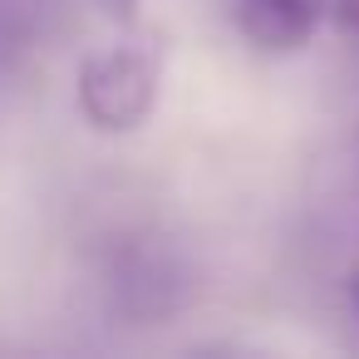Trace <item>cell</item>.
Here are the masks:
<instances>
[{
	"label": "cell",
	"mask_w": 359,
	"mask_h": 359,
	"mask_svg": "<svg viewBox=\"0 0 359 359\" xmlns=\"http://www.w3.org/2000/svg\"><path fill=\"white\" fill-rule=\"evenodd\" d=\"M94 285L118 325H168L197 295L192 261L158 231H114L94 256Z\"/></svg>",
	"instance_id": "1"
},
{
	"label": "cell",
	"mask_w": 359,
	"mask_h": 359,
	"mask_svg": "<svg viewBox=\"0 0 359 359\" xmlns=\"http://www.w3.org/2000/svg\"><path fill=\"white\" fill-rule=\"evenodd\" d=\"M79 114L99 133H133L158 114L163 55L148 45H109L79 65Z\"/></svg>",
	"instance_id": "2"
},
{
	"label": "cell",
	"mask_w": 359,
	"mask_h": 359,
	"mask_svg": "<svg viewBox=\"0 0 359 359\" xmlns=\"http://www.w3.org/2000/svg\"><path fill=\"white\" fill-rule=\"evenodd\" d=\"M330 11L334 6L325 0H236L231 6L241 40L261 55H295L300 45H310Z\"/></svg>",
	"instance_id": "3"
},
{
	"label": "cell",
	"mask_w": 359,
	"mask_h": 359,
	"mask_svg": "<svg viewBox=\"0 0 359 359\" xmlns=\"http://www.w3.org/2000/svg\"><path fill=\"white\" fill-rule=\"evenodd\" d=\"M334 20H339L349 35H359V0H334Z\"/></svg>",
	"instance_id": "4"
},
{
	"label": "cell",
	"mask_w": 359,
	"mask_h": 359,
	"mask_svg": "<svg viewBox=\"0 0 359 359\" xmlns=\"http://www.w3.org/2000/svg\"><path fill=\"white\" fill-rule=\"evenodd\" d=\"M99 6H104L114 20H138V6H143V0H99Z\"/></svg>",
	"instance_id": "5"
},
{
	"label": "cell",
	"mask_w": 359,
	"mask_h": 359,
	"mask_svg": "<svg viewBox=\"0 0 359 359\" xmlns=\"http://www.w3.org/2000/svg\"><path fill=\"white\" fill-rule=\"evenodd\" d=\"M349 305H354V315H359V271L349 276Z\"/></svg>",
	"instance_id": "6"
},
{
	"label": "cell",
	"mask_w": 359,
	"mask_h": 359,
	"mask_svg": "<svg viewBox=\"0 0 359 359\" xmlns=\"http://www.w3.org/2000/svg\"><path fill=\"white\" fill-rule=\"evenodd\" d=\"M0 6H6V0H0Z\"/></svg>",
	"instance_id": "7"
}]
</instances>
